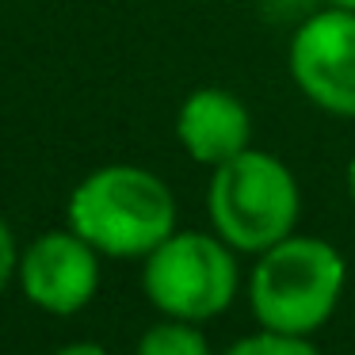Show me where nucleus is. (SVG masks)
<instances>
[{
	"instance_id": "nucleus-1",
	"label": "nucleus",
	"mask_w": 355,
	"mask_h": 355,
	"mask_svg": "<svg viewBox=\"0 0 355 355\" xmlns=\"http://www.w3.org/2000/svg\"><path fill=\"white\" fill-rule=\"evenodd\" d=\"M65 214L73 233L115 260H146L176 233V199L168 184L134 164H107L85 176L73 187Z\"/></svg>"
},
{
	"instance_id": "nucleus-2",
	"label": "nucleus",
	"mask_w": 355,
	"mask_h": 355,
	"mask_svg": "<svg viewBox=\"0 0 355 355\" xmlns=\"http://www.w3.org/2000/svg\"><path fill=\"white\" fill-rule=\"evenodd\" d=\"M344 275V260L329 241L291 233L260 252L248 279V302L263 329L309 336L332 317Z\"/></svg>"
},
{
	"instance_id": "nucleus-3",
	"label": "nucleus",
	"mask_w": 355,
	"mask_h": 355,
	"mask_svg": "<svg viewBox=\"0 0 355 355\" xmlns=\"http://www.w3.org/2000/svg\"><path fill=\"white\" fill-rule=\"evenodd\" d=\"M207 207L218 237L230 248L263 252L275 241L291 237L302 210V195L291 168L279 157L245 149L214 168Z\"/></svg>"
},
{
	"instance_id": "nucleus-4",
	"label": "nucleus",
	"mask_w": 355,
	"mask_h": 355,
	"mask_svg": "<svg viewBox=\"0 0 355 355\" xmlns=\"http://www.w3.org/2000/svg\"><path fill=\"white\" fill-rule=\"evenodd\" d=\"M146 298L176 321H210L237 294V260L222 237L168 233L141 268Z\"/></svg>"
},
{
	"instance_id": "nucleus-5",
	"label": "nucleus",
	"mask_w": 355,
	"mask_h": 355,
	"mask_svg": "<svg viewBox=\"0 0 355 355\" xmlns=\"http://www.w3.org/2000/svg\"><path fill=\"white\" fill-rule=\"evenodd\" d=\"M291 77L313 107L355 119V12L324 8L294 31Z\"/></svg>"
},
{
	"instance_id": "nucleus-6",
	"label": "nucleus",
	"mask_w": 355,
	"mask_h": 355,
	"mask_svg": "<svg viewBox=\"0 0 355 355\" xmlns=\"http://www.w3.org/2000/svg\"><path fill=\"white\" fill-rule=\"evenodd\" d=\"M19 286L27 302L46 313H77L100 286L96 248L80 233H42L19 256Z\"/></svg>"
},
{
	"instance_id": "nucleus-7",
	"label": "nucleus",
	"mask_w": 355,
	"mask_h": 355,
	"mask_svg": "<svg viewBox=\"0 0 355 355\" xmlns=\"http://www.w3.org/2000/svg\"><path fill=\"white\" fill-rule=\"evenodd\" d=\"M248 134H252L248 107L225 88L191 92L176 115V138L184 146V153L199 164H210V168L245 153Z\"/></svg>"
},
{
	"instance_id": "nucleus-8",
	"label": "nucleus",
	"mask_w": 355,
	"mask_h": 355,
	"mask_svg": "<svg viewBox=\"0 0 355 355\" xmlns=\"http://www.w3.org/2000/svg\"><path fill=\"white\" fill-rule=\"evenodd\" d=\"M138 355H210V344H207V336L195 329V321H176V317H168V321L153 324V329L138 340Z\"/></svg>"
},
{
	"instance_id": "nucleus-9",
	"label": "nucleus",
	"mask_w": 355,
	"mask_h": 355,
	"mask_svg": "<svg viewBox=\"0 0 355 355\" xmlns=\"http://www.w3.org/2000/svg\"><path fill=\"white\" fill-rule=\"evenodd\" d=\"M225 355H321L306 336H294V332H275L263 329L256 336H245L230 347Z\"/></svg>"
},
{
	"instance_id": "nucleus-10",
	"label": "nucleus",
	"mask_w": 355,
	"mask_h": 355,
	"mask_svg": "<svg viewBox=\"0 0 355 355\" xmlns=\"http://www.w3.org/2000/svg\"><path fill=\"white\" fill-rule=\"evenodd\" d=\"M19 268V256H16V241H12V230L4 222H0V291L12 283V275H16Z\"/></svg>"
},
{
	"instance_id": "nucleus-11",
	"label": "nucleus",
	"mask_w": 355,
	"mask_h": 355,
	"mask_svg": "<svg viewBox=\"0 0 355 355\" xmlns=\"http://www.w3.org/2000/svg\"><path fill=\"white\" fill-rule=\"evenodd\" d=\"M54 355H111V352L100 344H92V340H85V344H65L62 352H54Z\"/></svg>"
},
{
	"instance_id": "nucleus-12",
	"label": "nucleus",
	"mask_w": 355,
	"mask_h": 355,
	"mask_svg": "<svg viewBox=\"0 0 355 355\" xmlns=\"http://www.w3.org/2000/svg\"><path fill=\"white\" fill-rule=\"evenodd\" d=\"M347 195H352V202H355V161L347 164Z\"/></svg>"
},
{
	"instance_id": "nucleus-13",
	"label": "nucleus",
	"mask_w": 355,
	"mask_h": 355,
	"mask_svg": "<svg viewBox=\"0 0 355 355\" xmlns=\"http://www.w3.org/2000/svg\"><path fill=\"white\" fill-rule=\"evenodd\" d=\"M332 8H344V12H355V0H329Z\"/></svg>"
}]
</instances>
